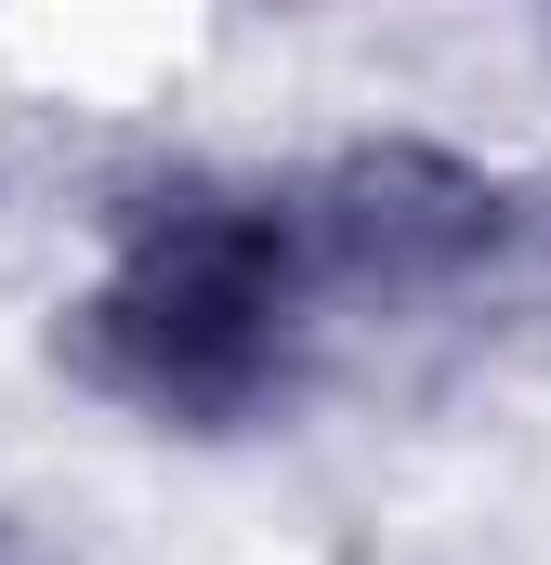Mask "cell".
Segmentation results:
<instances>
[{"label": "cell", "mask_w": 551, "mask_h": 565, "mask_svg": "<svg viewBox=\"0 0 551 565\" xmlns=\"http://www.w3.org/2000/svg\"><path fill=\"white\" fill-rule=\"evenodd\" d=\"M512 198L446 158H342L289 184L158 198L79 302V369L158 422L289 408L328 355L433 316L486 277Z\"/></svg>", "instance_id": "6da1fadb"}]
</instances>
